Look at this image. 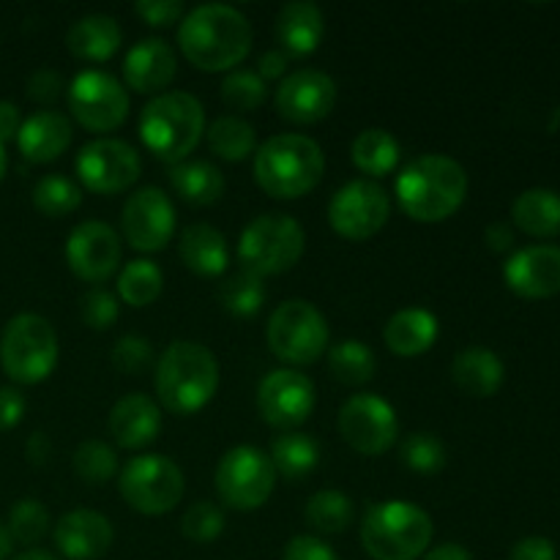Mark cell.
Segmentation results:
<instances>
[{"label":"cell","mask_w":560,"mask_h":560,"mask_svg":"<svg viewBox=\"0 0 560 560\" xmlns=\"http://www.w3.org/2000/svg\"><path fill=\"white\" fill-rule=\"evenodd\" d=\"M180 52L200 71H230L252 49V25L235 5L202 3L180 20Z\"/></svg>","instance_id":"cell-1"},{"label":"cell","mask_w":560,"mask_h":560,"mask_svg":"<svg viewBox=\"0 0 560 560\" xmlns=\"http://www.w3.org/2000/svg\"><path fill=\"white\" fill-rule=\"evenodd\" d=\"M468 197V173L459 162L443 153L413 159L397 175V200L416 222H443Z\"/></svg>","instance_id":"cell-2"},{"label":"cell","mask_w":560,"mask_h":560,"mask_svg":"<svg viewBox=\"0 0 560 560\" xmlns=\"http://www.w3.org/2000/svg\"><path fill=\"white\" fill-rule=\"evenodd\" d=\"M219 388V361L206 345L178 339L156 361V397L173 416L206 408Z\"/></svg>","instance_id":"cell-3"},{"label":"cell","mask_w":560,"mask_h":560,"mask_svg":"<svg viewBox=\"0 0 560 560\" xmlns=\"http://www.w3.org/2000/svg\"><path fill=\"white\" fill-rule=\"evenodd\" d=\"M323 148L306 135H273L255 153L257 186L277 200L310 195L323 180Z\"/></svg>","instance_id":"cell-4"},{"label":"cell","mask_w":560,"mask_h":560,"mask_svg":"<svg viewBox=\"0 0 560 560\" xmlns=\"http://www.w3.org/2000/svg\"><path fill=\"white\" fill-rule=\"evenodd\" d=\"M206 135V109L186 91L159 93L142 107L140 137L162 162H186Z\"/></svg>","instance_id":"cell-5"},{"label":"cell","mask_w":560,"mask_h":560,"mask_svg":"<svg viewBox=\"0 0 560 560\" xmlns=\"http://www.w3.org/2000/svg\"><path fill=\"white\" fill-rule=\"evenodd\" d=\"M435 525L432 517L408 501H381L361 520V545L375 560H416L427 552Z\"/></svg>","instance_id":"cell-6"},{"label":"cell","mask_w":560,"mask_h":560,"mask_svg":"<svg viewBox=\"0 0 560 560\" xmlns=\"http://www.w3.org/2000/svg\"><path fill=\"white\" fill-rule=\"evenodd\" d=\"M60 345L52 323L33 312L11 317L0 334V366L22 386L47 381L58 366Z\"/></svg>","instance_id":"cell-7"},{"label":"cell","mask_w":560,"mask_h":560,"mask_svg":"<svg viewBox=\"0 0 560 560\" xmlns=\"http://www.w3.org/2000/svg\"><path fill=\"white\" fill-rule=\"evenodd\" d=\"M306 246L304 228L288 213H266L249 222L238 241V260L255 277L284 273L301 260Z\"/></svg>","instance_id":"cell-8"},{"label":"cell","mask_w":560,"mask_h":560,"mask_svg":"<svg viewBox=\"0 0 560 560\" xmlns=\"http://www.w3.org/2000/svg\"><path fill=\"white\" fill-rule=\"evenodd\" d=\"M266 339L277 359L293 366L315 364L328 348V323L315 304L290 299L268 317Z\"/></svg>","instance_id":"cell-9"},{"label":"cell","mask_w":560,"mask_h":560,"mask_svg":"<svg viewBox=\"0 0 560 560\" xmlns=\"http://www.w3.org/2000/svg\"><path fill=\"white\" fill-rule=\"evenodd\" d=\"M184 470L164 454H140L118 474V490L135 512L159 517L184 498Z\"/></svg>","instance_id":"cell-10"},{"label":"cell","mask_w":560,"mask_h":560,"mask_svg":"<svg viewBox=\"0 0 560 560\" xmlns=\"http://www.w3.org/2000/svg\"><path fill=\"white\" fill-rule=\"evenodd\" d=\"M217 492L222 503L235 512H255L266 506L277 487V470L271 457L255 446H235L219 459Z\"/></svg>","instance_id":"cell-11"},{"label":"cell","mask_w":560,"mask_h":560,"mask_svg":"<svg viewBox=\"0 0 560 560\" xmlns=\"http://www.w3.org/2000/svg\"><path fill=\"white\" fill-rule=\"evenodd\" d=\"M69 107L82 129L104 135L129 118V93L107 71L85 69L71 80Z\"/></svg>","instance_id":"cell-12"},{"label":"cell","mask_w":560,"mask_h":560,"mask_svg":"<svg viewBox=\"0 0 560 560\" xmlns=\"http://www.w3.org/2000/svg\"><path fill=\"white\" fill-rule=\"evenodd\" d=\"M392 213L388 191L375 180H350L334 191L328 202V222L334 233L348 241H366L381 233Z\"/></svg>","instance_id":"cell-13"},{"label":"cell","mask_w":560,"mask_h":560,"mask_svg":"<svg viewBox=\"0 0 560 560\" xmlns=\"http://www.w3.org/2000/svg\"><path fill=\"white\" fill-rule=\"evenodd\" d=\"M339 435L353 452L381 457L397 443V410L377 394H355L339 408Z\"/></svg>","instance_id":"cell-14"},{"label":"cell","mask_w":560,"mask_h":560,"mask_svg":"<svg viewBox=\"0 0 560 560\" xmlns=\"http://www.w3.org/2000/svg\"><path fill=\"white\" fill-rule=\"evenodd\" d=\"M74 167L85 189L96 195H120L137 184L142 173V159L129 142L102 137L80 148Z\"/></svg>","instance_id":"cell-15"},{"label":"cell","mask_w":560,"mask_h":560,"mask_svg":"<svg viewBox=\"0 0 560 560\" xmlns=\"http://www.w3.org/2000/svg\"><path fill=\"white\" fill-rule=\"evenodd\" d=\"M120 228L137 252H162L175 233V206L159 186H142L126 200Z\"/></svg>","instance_id":"cell-16"},{"label":"cell","mask_w":560,"mask_h":560,"mask_svg":"<svg viewBox=\"0 0 560 560\" xmlns=\"http://www.w3.org/2000/svg\"><path fill=\"white\" fill-rule=\"evenodd\" d=\"M260 416L277 430H295L315 410V383L299 370H273L257 386Z\"/></svg>","instance_id":"cell-17"},{"label":"cell","mask_w":560,"mask_h":560,"mask_svg":"<svg viewBox=\"0 0 560 560\" xmlns=\"http://www.w3.org/2000/svg\"><path fill=\"white\" fill-rule=\"evenodd\" d=\"M124 244L107 222H82L66 238V262L82 282L102 284L118 271Z\"/></svg>","instance_id":"cell-18"},{"label":"cell","mask_w":560,"mask_h":560,"mask_svg":"<svg viewBox=\"0 0 560 560\" xmlns=\"http://www.w3.org/2000/svg\"><path fill=\"white\" fill-rule=\"evenodd\" d=\"M337 104V82L320 69H299L277 88V113L290 124H317Z\"/></svg>","instance_id":"cell-19"},{"label":"cell","mask_w":560,"mask_h":560,"mask_svg":"<svg viewBox=\"0 0 560 560\" xmlns=\"http://www.w3.org/2000/svg\"><path fill=\"white\" fill-rule=\"evenodd\" d=\"M503 279L523 299H552L560 293V249L536 244L514 252L503 266Z\"/></svg>","instance_id":"cell-20"},{"label":"cell","mask_w":560,"mask_h":560,"mask_svg":"<svg viewBox=\"0 0 560 560\" xmlns=\"http://www.w3.org/2000/svg\"><path fill=\"white\" fill-rule=\"evenodd\" d=\"M52 539L63 558L98 560L113 547L115 530L104 514L93 512V509H74L55 523Z\"/></svg>","instance_id":"cell-21"},{"label":"cell","mask_w":560,"mask_h":560,"mask_svg":"<svg viewBox=\"0 0 560 560\" xmlns=\"http://www.w3.org/2000/svg\"><path fill=\"white\" fill-rule=\"evenodd\" d=\"M162 432V408L148 394H126L109 410V435L120 448H145Z\"/></svg>","instance_id":"cell-22"},{"label":"cell","mask_w":560,"mask_h":560,"mask_svg":"<svg viewBox=\"0 0 560 560\" xmlns=\"http://www.w3.org/2000/svg\"><path fill=\"white\" fill-rule=\"evenodd\" d=\"M178 71L175 49L164 38H142L126 52L124 80L137 93H159Z\"/></svg>","instance_id":"cell-23"},{"label":"cell","mask_w":560,"mask_h":560,"mask_svg":"<svg viewBox=\"0 0 560 560\" xmlns=\"http://www.w3.org/2000/svg\"><path fill=\"white\" fill-rule=\"evenodd\" d=\"M71 120L63 113L55 109H38L31 118L22 120L20 135H16V145L27 162L47 164L63 156L66 148L71 145Z\"/></svg>","instance_id":"cell-24"},{"label":"cell","mask_w":560,"mask_h":560,"mask_svg":"<svg viewBox=\"0 0 560 560\" xmlns=\"http://www.w3.org/2000/svg\"><path fill=\"white\" fill-rule=\"evenodd\" d=\"M273 33H277V42L284 55L306 58L320 47V38L326 33V16H323L320 5L310 3V0H293L279 9Z\"/></svg>","instance_id":"cell-25"},{"label":"cell","mask_w":560,"mask_h":560,"mask_svg":"<svg viewBox=\"0 0 560 560\" xmlns=\"http://www.w3.org/2000/svg\"><path fill=\"white\" fill-rule=\"evenodd\" d=\"M503 377H506L503 361L490 348H481V345L463 348L452 361L454 386L468 394V397H492L503 386Z\"/></svg>","instance_id":"cell-26"},{"label":"cell","mask_w":560,"mask_h":560,"mask_svg":"<svg viewBox=\"0 0 560 560\" xmlns=\"http://www.w3.org/2000/svg\"><path fill=\"white\" fill-rule=\"evenodd\" d=\"M383 342L394 355H402V359L427 353L438 342V317L421 306L394 312L383 328Z\"/></svg>","instance_id":"cell-27"},{"label":"cell","mask_w":560,"mask_h":560,"mask_svg":"<svg viewBox=\"0 0 560 560\" xmlns=\"http://www.w3.org/2000/svg\"><path fill=\"white\" fill-rule=\"evenodd\" d=\"M180 260L200 277H222L230 266V244L213 224H189L178 241Z\"/></svg>","instance_id":"cell-28"},{"label":"cell","mask_w":560,"mask_h":560,"mask_svg":"<svg viewBox=\"0 0 560 560\" xmlns=\"http://www.w3.org/2000/svg\"><path fill=\"white\" fill-rule=\"evenodd\" d=\"M124 31L118 20L109 14H88L77 20L66 33V47L74 58L88 60V63H102L109 60L120 49Z\"/></svg>","instance_id":"cell-29"},{"label":"cell","mask_w":560,"mask_h":560,"mask_svg":"<svg viewBox=\"0 0 560 560\" xmlns=\"http://www.w3.org/2000/svg\"><path fill=\"white\" fill-rule=\"evenodd\" d=\"M170 186L180 200L191 202V206H213L224 197V173L211 162L202 159H186L170 167Z\"/></svg>","instance_id":"cell-30"},{"label":"cell","mask_w":560,"mask_h":560,"mask_svg":"<svg viewBox=\"0 0 560 560\" xmlns=\"http://www.w3.org/2000/svg\"><path fill=\"white\" fill-rule=\"evenodd\" d=\"M512 219L534 238H552L560 233V195L550 189H528L514 200Z\"/></svg>","instance_id":"cell-31"},{"label":"cell","mask_w":560,"mask_h":560,"mask_svg":"<svg viewBox=\"0 0 560 560\" xmlns=\"http://www.w3.org/2000/svg\"><path fill=\"white\" fill-rule=\"evenodd\" d=\"M271 463L279 476L288 481H301L317 468L320 463V448H317L315 438L304 435V432H284V435L273 438L271 443Z\"/></svg>","instance_id":"cell-32"},{"label":"cell","mask_w":560,"mask_h":560,"mask_svg":"<svg viewBox=\"0 0 560 560\" xmlns=\"http://www.w3.org/2000/svg\"><path fill=\"white\" fill-rule=\"evenodd\" d=\"M350 156H353V164L361 173L372 175V178H383V175L397 167L399 142L394 140L392 131L372 126V129H364L355 137Z\"/></svg>","instance_id":"cell-33"},{"label":"cell","mask_w":560,"mask_h":560,"mask_svg":"<svg viewBox=\"0 0 560 560\" xmlns=\"http://www.w3.org/2000/svg\"><path fill=\"white\" fill-rule=\"evenodd\" d=\"M206 140L208 148L228 162H244L257 148L255 126L238 115H222L211 126H206Z\"/></svg>","instance_id":"cell-34"},{"label":"cell","mask_w":560,"mask_h":560,"mask_svg":"<svg viewBox=\"0 0 560 560\" xmlns=\"http://www.w3.org/2000/svg\"><path fill=\"white\" fill-rule=\"evenodd\" d=\"M328 370L345 386H364L375 377L377 359L370 345L359 339H345L328 350Z\"/></svg>","instance_id":"cell-35"},{"label":"cell","mask_w":560,"mask_h":560,"mask_svg":"<svg viewBox=\"0 0 560 560\" xmlns=\"http://www.w3.org/2000/svg\"><path fill=\"white\" fill-rule=\"evenodd\" d=\"M164 288V273L156 262L145 260V257H137L129 260L118 273V295L135 310L142 306H151L153 301L162 295Z\"/></svg>","instance_id":"cell-36"},{"label":"cell","mask_w":560,"mask_h":560,"mask_svg":"<svg viewBox=\"0 0 560 560\" xmlns=\"http://www.w3.org/2000/svg\"><path fill=\"white\" fill-rule=\"evenodd\" d=\"M304 517L317 534H342L353 523V501L339 490H320L306 501Z\"/></svg>","instance_id":"cell-37"},{"label":"cell","mask_w":560,"mask_h":560,"mask_svg":"<svg viewBox=\"0 0 560 560\" xmlns=\"http://www.w3.org/2000/svg\"><path fill=\"white\" fill-rule=\"evenodd\" d=\"M219 304L233 317H255L266 304V284L249 271L233 273L219 288Z\"/></svg>","instance_id":"cell-38"},{"label":"cell","mask_w":560,"mask_h":560,"mask_svg":"<svg viewBox=\"0 0 560 560\" xmlns=\"http://www.w3.org/2000/svg\"><path fill=\"white\" fill-rule=\"evenodd\" d=\"M71 468L85 485H107L118 476V454L104 441H82L71 457Z\"/></svg>","instance_id":"cell-39"},{"label":"cell","mask_w":560,"mask_h":560,"mask_svg":"<svg viewBox=\"0 0 560 560\" xmlns=\"http://www.w3.org/2000/svg\"><path fill=\"white\" fill-rule=\"evenodd\" d=\"M82 202V189L66 175L52 173L44 175L36 186H33V206L44 213V217H66L74 213Z\"/></svg>","instance_id":"cell-40"},{"label":"cell","mask_w":560,"mask_h":560,"mask_svg":"<svg viewBox=\"0 0 560 560\" xmlns=\"http://www.w3.org/2000/svg\"><path fill=\"white\" fill-rule=\"evenodd\" d=\"M5 525H9L11 539L31 547L38 545L49 534V525L52 523H49V512L42 501H36V498H22V501H16L11 506L9 523Z\"/></svg>","instance_id":"cell-41"},{"label":"cell","mask_w":560,"mask_h":560,"mask_svg":"<svg viewBox=\"0 0 560 560\" xmlns=\"http://www.w3.org/2000/svg\"><path fill=\"white\" fill-rule=\"evenodd\" d=\"M399 459L416 474H438L446 465V446L432 432H413L399 446Z\"/></svg>","instance_id":"cell-42"},{"label":"cell","mask_w":560,"mask_h":560,"mask_svg":"<svg viewBox=\"0 0 560 560\" xmlns=\"http://www.w3.org/2000/svg\"><path fill=\"white\" fill-rule=\"evenodd\" d=\"M222 98L230 109L252 113V109L262 107V102L268 98V85L257 71L233 69L222 82Z\"/></svg>","instance_id":"cell-43"},{"label":"cell","mask_w":560,"mask_h":560,"mask_svg":"<svg viewBox=\"0 0 560 560\" xmlns=\"http://www.w3.org/2000/svg\"><path fill=\"white\" fill-rule=\"evenodd\" d=\"M180 530L189 541L195 545H208L217 541L224 530V512L211 501H197L191 503L180 520Z\"/></svg>","instance_id":"cell-44"},{"label":"cell","mask_w":560,"mask_h":560,"mask_svg":"<svg viewBox=\"0 0 560 560\" xmlns=\"http://www.w3.org/2000/svg\"><path fill=\"white\" fill-rule=\"evenodd\" d=\"M153 364V348L148 339L126 334L113 345V366L124 375H142Z\"/></svg>","instance_id":"cell-45"},{"label":"cell","mask_w":560,"mask_h":560,"mask_svg":"<svg viewBox=\"0 0 560 560\" xmlns=\"http://www.w3.org/2000/svg\"><path fill=\"white\" fill-rule=\"evenodd\" d=\"M82 323L93 331H104L118 320V299L107 288H91L80 299Z\"/></svg>","instance_id":"cell-46"},{"label":"cell","mask_w":560,"mask_h":560,"mask_svg":"<svg viewBox=\"0 0 560 560\" xmlns=\"http://www.w3.org/2000/svg\"><path fill=\"white\" fill-rule=\"evenodd\" d=\"M137 16L153 27L175 25L186 16V5L180 0H137Z\"/></svg>","instance_id":"cell-47"},{"label":"cell","mask_w":560,"mask_h":560,"mask_svg":"<svg viewBox=\"0 0 560 560\" xmlns=\"http://www.w3.org/2000/svg\"><path fill=\"white\" fill-rule=\"evenodd\" d=\"M282 560H339L337 552L317 536H295L284 547Z\"/></svg>","instance_id":"cell-48"},{"label":"cell","mask_w":560,"mask_h":560,"mask_svg":"<svg viewBox=\"0 0 560 560\" xmlns=\"http://www.w3.org/2000/svg\"><path fill=\"white\" fill-rule=\"evenodd\" d=\"M25 397H22L20 388L14 386H3L0 388V432L14 430L16 424L25 416Z\"/></svg>","instance_id":"cell-49"},{"label":"cell","mask_w":560,"mask_h":560,"mask_svg":"<svg viewBox=\"0 0 560 560\" xmlns=\"http://www.w3.org/2000/svg\"><path fill=\"white\" fill-rule=\"evenodd\" d=\"M63 91V80H60L58 71L38 69L36 74L27 80V96L36 98V102H55Z\"/></svg>","instance_id":"cell-50"},{"label":"cell","mask_w":560,"mask_h":560,"mask_svg":"<svg viewBox=\"0 0 560 560\" xmlns=\"http://www.w3.org/2000/svg\"><path fill=\"white\" fill-rule=\"evenodd\" d=\"M512 560H556V545L545 536H528V539H520L512 547Z\"/></svg>","instance_id":"cell-51"},{"label":"cell","mask_w":560,"mask_h":560,"mask_svg":"<svg viewBox=\"0 0 560 560\" xmlns=\"http://www.w3.org/2000/svg\"><path fill=\"white\" fill-rule=\"evenodd\" d=\"M290 66V55H284L282 49H268V52L260 55V63H257V74L262 80H279V77L288 71Z\"/></svg>","instance_id":"cell-52"},{"label":"cell","mask_w":560,"mask_h":560,"mask_svg":"<svg viewBox=\"0 0 560 560\" xmlns=\"http://www.w3.org/2000/svg\"><path fill=\"white\" fill-rule=\"evenodd\" d=\"M22 126L20 107L14 102H0V145L9 140H16Z\"/></svg>","instance_id":"cell-53"},{"label":"cell","mask_w":560,"mask_h":560,"mask_svg":"<svg viewBox=\"0 0 560 560\" xmlns=\"http://www.w3.org/2000/svg\"><path fill=\"white\" fill-rule=\"evenodd\" d=\"M485 241L492 252H506V249H512L514 233L506 222H492L490 228H487Z\"/></svg>","instance_id":"cell-54"},{"label":"cell","mask_w":560,"mask_h":560,"mask_svg":"<svg viewBox=\"0 0 560 560\" xmlns=\"http://www.w3.org/2000/svg\"><path fill=\"white\" fill-rule=\"evenodd\" d=\"M25 454H27V459H31L33 465H47L49 454H52V446H49V438L44 435V432H33V435L27 438Z\"/></svg>","instance_id":"cell-55"},{"label":"cell","mask_w":560,"mask_h":560,"mask_svg":"<svg viewBox=\"0 0 560 560\" xmlns=\"http://www.w3.org/2000/svg\"><path fill=\"white\" fill-rule=\"evenodd\" d=\"M424 560H474L463 545H441L430 552Z\"/></svg>","instance_id":"cell-56"},{"label":"cell","mask_w":560,"mask_h":560,"mask_svg":"<svg viewBox=\"0 0 560 560\" xmlns=\"http://www.w3.org/2000/svg\"><path fill=\"white\" fill-rule=\"evenodd\" d=\"M11 552H14V539L9 534V525L0 523V560L11 558Z\"/></svg>","instance_id":"cell-57"},{"label":"cell","mask_w":560,"mask_h":560,"mask_svg":"<svg viewBox=\"0 0 560 560\" xmlns=\"http://www.w3.org/2000/svg\"><path fill=\"white\" fill-rule=\"evenodd\" d=\"M11 560H58L52 556V552H47V550H25V552H20V556H14Z\"/></svg>","instance_id":"cell-58"},{"label":"cell","mask_w":560,"mask_h":560,"mask_svg":"<svg viewBox=\"0 0 560 560\" xmlns=\"http://www.w3.org/2000/svg\"><path fill=\"white\" fill-rule=\"evenodd\" d=\"M5 167H9V159H5V148L0 145V180H3V175H5Z\"/></svg>","instance_id":"cell-59"}]
</instances>
